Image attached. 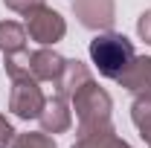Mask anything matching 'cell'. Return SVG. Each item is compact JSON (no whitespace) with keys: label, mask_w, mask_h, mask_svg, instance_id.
<instances>
[{"label":"cell","mask_w":151,"mask_h":148,"mask_svg":"<svg viewBox=\"0 0 151 148\" xmlns=\"http://www.w3.org/2000/svg\"><path fill=\"white\" fill-rule=\"evenodd\" d=\"M76 108V119H78V137H87V134H99V131H111V111L113 102L108 90H102L93 78H87L78 90L70 96Z\"/></svg>","instance_id":"cell-1"},{"label":"cell","mask_w":151,"mask_h":148,"mask_svg":"<svg viewBox=\"0 0 151 148\" xmlns=\"http://www.w3.org/2000/svg\"><path fill=\"white\" fill-rule=\"evenodd\" d=\"M137 58L134 52V44L125 35H116V32H99L90 41V61L96 64V70L105 75V78H119L131 67V61Z\"/></svg>","instance_id":"cell-2"},{"label":"cell","mask_w":151,"mask_h":148,"mask_svg":"<svg viewBox=\"0 0 151 148\" xmlns=\"http://www.w3.org/2000/svg\"><path fill=\"white\" fill-rule=\"evenodd\" d=\"M23 18H26V35L38 41L41 47H52L55 41L67 35V20L50 6H38L32 12H26Z\"/></svg>","instance_id":"cell-3"},{"label":"cell","mask_w":151,"mask_h":148,"mask_svg":"<svg viewBox=\"0 0 151 148\" xmlns=\"http://www.w3.org/2000/svg\"><path fill=\"white\" fill-rule=\"evenodd\" d=\"M47 99L44 90L38 87V78L26 75V78H15L12 81V93H9V111L18 119H38L44 111Z\"/></svg>","instance_id":"cell-4"},{"label":"cell","mask_w":151,"mask_h":148,"mask_svg":"<svg viewBox=\"0 0 151 148\" xmlns=\"http://www.w3.org/2000/svg\"><path fill=\"white\" fill-rule=\"evenodd\" d=\"M73 12L84 29L108 32L116 20V3L113 0H73Z\"/></svg>","instance_id":"cell-5"},{"label":"cell","mask_w":151,"mask_h":148,"mask_svg":"<svg viewBox=\"0 0 151 148\" xmlns=\"http://www.w3.org/2000/svg\"><path fill=\"white\" fill-rule=\"evenodd\" d=\"M38 122H41V128L47 131V134H64V131L73 125V113H70V105H67V96L55 93L52 99H47Z\"/></svg>","instance_id":"cell-6"},{"label":"cell","mask_w":151,"mask_h":148,"mask_svg":"<svg viewBox=\"0 0 151 148\" xmlns=\"http://www.w3.org/2000/svg\"><path fill=\"white\" fill-rule=\"evenodd\" d=\"M64 61L67 58H61L55 50L41 47L35 52H29V73L38 81H55L58 75H61V70H64Z\"/></svg>","instance_id":"cell-7"},{"label":"cell","mask_w":151,"mask_h":148,"mask_svg":"<svg viewBox=\"0 0 151 148\" xmlns=\"http://www.w3.org/2000/svg\"><path fill=\"white\" fill-rule=\"evenodd\" d=\"M125 90H131L137 93V96H151V58L145 55H139V58H134L131 61V67L125 70V73L116 78Z\"/></svg>","instance_id":"cell-8"},{"label":"cell","mask_w":151,"mask_h":148,"mask_svg":"<svg viewBox=\"0 0 151 148\" xmlns=\"http://www.w3.org/2000/svg\"><path fill=\"white\" fill-rule=\"evenodd\" d=\"M87 78H90V70H87L78 58H67V61H64L61 75L55 78V87H58V93H61V96H67V99H70V96H73V93L78 90L84 81H87Z\"/></svg>","instance_id":"cell-9"},{"label":"cell","mask_w":151,"mask_h":148,"mask_svg":"<svg viewBox=\"0 0 151 148\" xmlns=\"http://www.w3.org/2000/svg\"><path fill=\"white\" fill-rule=\"evenodd\" d=\"M26 50V26L18 20H0V52L12 55Z\"/></svg>","instance_id":"cell-10"},{"label":"cell","mask_w":151,"mask_h":148,"mask_svg":"<svg viewBox=\"0 0 151 148\" xmlns=\"http://www.w3.org/2000/svg\"><path fill=\"white\" fill-rule=\"evenodd\" d=\"M131 119L134 125H137V131H139V137L145 139L151 145V96H137L131 105Z\"/></svg>","instance_id":"cell-11"},{"label":"cell","mask_w":151,"mask_h":148,"mask_svg":"<svg viewBox=\"0 0 151 148\" xmlns=\"http://www.w3.org/2000/svg\"><path fill=\"white\" fill-rule=\"evenodd\" d=\"M125 139L116 137V131H99V134H87V137H78L73 148H122Z\"/></svg>","instance_id":"cell-12"},{"label":"cell","mask_w":151,"mask_h":148,"mask_svg":"<svg viewBox=\"0 0 151 148\" xmlns=\"http://www.w3.org/2000/svg\"><path fill=\"white\" fill-rule=\"evenodd\" d=\"M12 148H58V145L52 139V134H47V131H29V134H18Z\"/></svg>","instance_id":"cell-13"},{"label":"cell","mask_w":151,"mask_h":148,"mask_svg":"<svg viewBox=\"0 0 151 148\" xmlns=\"http://www.w3.org/2000/svg\"><path fill=\"white\" fill-rule=\"evenodd\" d=\"M6 73L9 78L15 81V78H26L29 73V52L23 50V52H12V55H6Z\"/></svg>","instance_id":"cell-14"},{"label":"cell","mask_w":151,"mask_h":148,"mask_svg":"<svg viewBox=\"0 0 151 148\" xmlns=\"http://www.w3.org/2000/svg\"><path fill=\"white\" fill-rule=\"evenodd\" d=\"M3 3H6V9H12L18 15H26V12H32L38 6H44V0H3Z\"/></svg>","instance_id":"cell-15"},{"label":"cell","mask_w":151,"mask_h":148,"mask_svg":"<svg viewBox=\"0 0 151 148\" xmlns=\"http://www.w3.org/2000/svg\"><path fill=\"white\" fill-rule=\"evenodd\" d=\"M15 137H18V134H15V128H12V122L0 113V148L12 145V142H15Z\"/></svg>","instance_id":"cell-16"},{"label":"cell","mask_w":151,"mask_h":148,"mask_svg":"<svg viewBox=\"0 0 151 148\" xmlns=\"http://www.w3.org/2000/svg\"><path fill=\"white\" fill-rule=\"evenodd\" d=\"M137 35H139V38L151 47V9L139 15V20H137Z\"/></svg>","instance_id":"cell-17"},{"label":"cell","mask_w":151,"mask_h":148,"mask_svg":"<svg viewBox=\"0 0 151 148\" xmlns=\"http://www.w3.org/2000/svg\"><path fill=\"white\" fill-rule=\"evenodd\" d=\"M122 148H131V145H128V142H125V145H122Z\"/></svg>","instance_id":"cell-18"}]
</instances>
